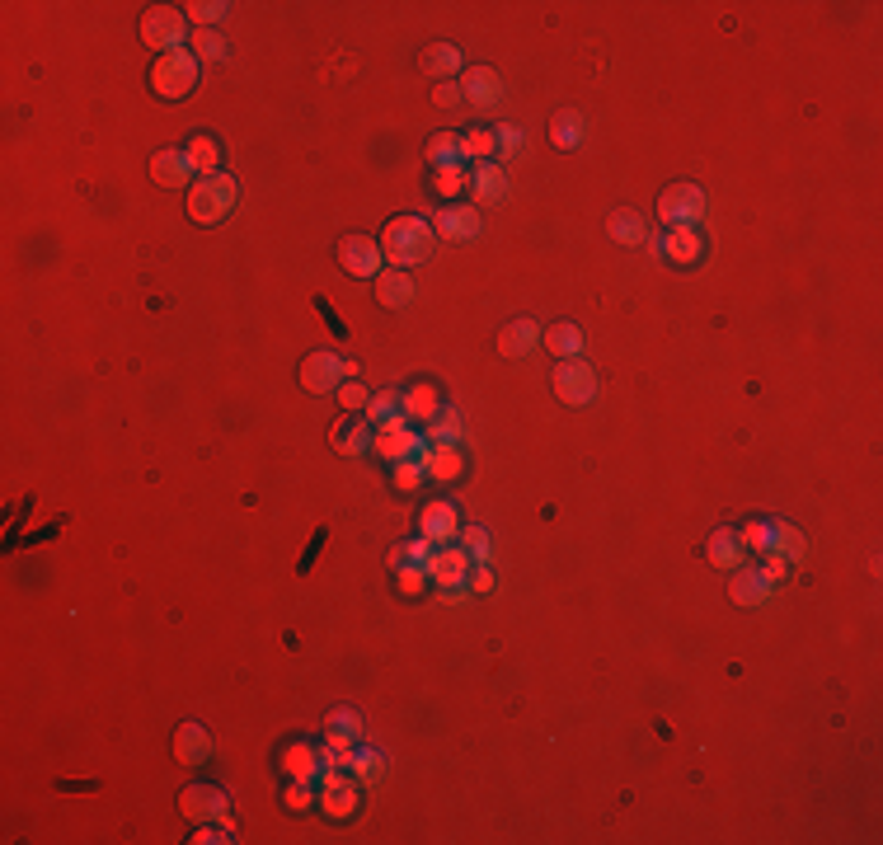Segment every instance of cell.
Masks as SVG:
<instances>
[{
    "label": "cell",
    "instance_id": "6da1fadb",
    "mask_svg": "<svg viewBox=\"0 0 883 845\" xmlns=\"http://www.w3.org/2000/svg\"><path fill=\"white\" fill-rule=\"evenodd\" d=\"M433 249H437V231H433V221H423V216H390L386 231H381V254L395 268H414Z\"/></svg>",
    "mask_w": 883,
    "mask_h": 845
},
{
    "label": "cell",
    "instance_id": "7a4b0ae2",
    "mask_svg": "<svg viewBox=\"0 0 883 845\" xmlns=\"http://www.w3.org/2000/svg\"><path fill=\"white\" fill-rule=\"evenodd\" d=\"M235 198H240V184H235L226 169H221V174H207V179H198V184L188 188V216H193L198 226H217V221L231 216Z\"/></svg>",
    "mask_w": 883,
    "mask_h": 845
},
{
    "label": "cell",
    "instance_id": "3957f363",
    "mask_svg": "<svg viewBox=\"0 0 883 845\" xmlns=\"http://www.w3.org/2000/svg\"><path fill=\"white\" fill-rule=\"evenodd\" d=\"M141 43L155 47L160 57H170V52H184L188 43V15L184 5H151L146 19H141Z\"/></svg>",
    "mask_w": 883,
    "mask_h": 845
},
{
    "label": "cell",
    "instance_id": "277c9868",
    "mask_svg": "<svg viewBox=\"0 0 883 845\" xmlns=\"http://www.w3.org/2000/svg\"><path fill=\"white\" fill-rule=\"evenodd\" d=\"M198 85V57L193 52H170V57H155L151 66V90L160 99H184Z\"/></svg>",
    "mask_w": 883,
    "mask_h": 845
},
{
    "label": "cell",
    "instance_id": "5b68a950",
    "mask_svg": "<svg viewBox=\"0 0 883 845\" xmlns=\"http://www.w3.org/2000/svg\"><path fill=\"white\" fill-rule=\"evenodd\" d=\"M705 212H710V202H705V188L696 184H667L663 198H658L663 226H700Z\"/></svg>",
    "mask_w": 883,
    "mask_h": 845
},
{
    "label": "cell",
    "instance_id": "8992f818",
    "mask_svg": "<svg viewBox=\"0 0 883 845\" xmlns=\"http://www.w3.org/2000/svg\"><path fill=\"white\" fill-rule=\"evenodd\" d=\"M372 451L376 456H386L390 465H400V461H419L423 451H428V442H423L414 428H404V414H400V418H390V423L376 428Z\"/></svg>",
    "mask_w": 883,
    "mask_h": 845
},
{
    "label": "cell",
    "instance_id": "52a82bcc",
    "mask_svg": "<svg viewBox=\"0 0 883 845\" xmlns=\"http://www.w3.org/2000/svg\"><path fill=\"white\" fill-rule=\"evenodd\" d=\"M470 564H475V559H470V554H465L461 545H442V550H437L433 559H428V578H433V583L442 587V592H447L451 601H456V597L465 592Z\"/></svg>",
    "mask_w": 883,
    "mask_h": 845
},
{
    "label": "cell",
    "instance_id": "ba28073f",
    "mask_svg": "<svg viewBox=\"0 0 883 845\" xmlns=\"http://www.w3.org/2000/svg\"><path fill=\"white\" fill-rule=\"evenodd\" d=\"M550 385H555V395L564 404H592L597 400V371H592L588 362H578V357L574 362H559Z\"/></svg>",
    "mask_w": 883,
    "mask_h": 845
},
{
    "label": "cell",
    "instance_id": "9c48e42d",
    "mask_svg": "<svg viewBox=\"0 0 883 845\" xmlns=\"http://www.w3.org/2000/svg\"><path fill=\"white\" fill-rule=\"evenodd\" d=\"M433 231L451 245H470L480 240V207H465V202H447L442 212L433 216Z\"/></svg>",
    "mask_w": 883,
    "mask_h": 845
},
{
    "label": "cell",
    "instance_id": "30bf717a",
    "mask_svg": "<svg viewBox=\"0 0 883 845\" xmlns=\"http://www.w3.org/2000/svg\"><path fill=\"white\" fill-rule=\"evenodd\" d=\"M339 263H343V273H353V277H376L381 263H386L381 240H372V235H343Z\"/></svg>",
    "mask_w": 883,
    "mask_h": 845
},
{
    "label": "cell",
    "instance_id": "8fae6325",
    "mask_svg": "<svg viewBox=\"0 0 883 845\" xmlns=\"http://www.w3.org/2000/svg\"><path fill=\"white\" fill-rule=\"evenodd\" d=\"M151 179L160 188H193L198 184V169H193V160H188V151H179V146H165V151H155L151 155Z\"/></svg>",
    "mask_w": 883,
    "mask_h": 845
},
{
    "label": "cell",
    "instance_id": "7c38bea8",
    "mask_svg": "<svg viewBox=\"0 0 883 845\" xmlns=\"http://www.w3.org/2000/svg\"><path fill=\"white\" fill-rule=\"evenodd\" d=\"M301 385H306L310 395H329V390H339L343 385V357L320 348V353H310L301 362Z\"/></svg>",
    "mask_w": 883,
    "mask_h": 845
},
{
    "label": "cell",
    "instance_id": "4fadbf2b",
    "mask_svg": "<svg viewBox=\"0 0 883 845\" xmlns=\"http://www.w3.org/2000/svg\"><path fill=\"white\" fill-rule=\"evenodd\" d=\"M179 813L188 822H217L226 813V794H221L217 784H188L184 794H179Z\"/></svg>",
    "mask_w": 883,
    "mask_h": 845
},
{
    "label": "cell",
    "instance_id": "5bb4252c",
    "mask_svg": "<svg viewBox=\"0 0 883 845\" xmlns=\"http://www.w3.org/2000/svg\"><path fill=\"white\" fill-rule=\"evenodd\" d=\"M278 766L287 770V780H301V784H320V775H325L320 747H310V742H292V747H282Z\"/></svg>",
    "mask_w": 883,
    "mask_h": 845
},
{
    "label": "cell",
    "instance_id": "9a60e30c",
    "mask_svg": "<svg viewBox=\"0 0 883 845\" xmlns=\"http://www.w3.org/2000/svg\"><path fill=\"white\" fill-rule=\"evenodd\" d=\"M170 747H174V761H179V766H202V761H212V733H207L202 723H179Z\"/></svg>",
    "mask_w": 883,
    "mask_h": 845
},
{
    "label": "cell",
    "instance_id": "2e32d148",
    "mask_svg": "<svg viewBox=\"0 0 883 845\" xmlns=\"http://www.w3.org/2000/svg\"><path fill=\"white\" fill-rule=\"evenodd\" d=\"M329 442H334V451H343V456H367L376 442V428L367 423V414H343Z\"/></svg>",
    "mask_w": 883,
    "mask_h": 845
},
{
    "label": "cell",
    "instance_id": "e0dca14e",
    "mask_svg": "<svg viewBox=\"0 0 883 845\" xmlns=\"http://www.w3.org/2000/svg\"><path fill=\"white\" fill-rule=\"evenodd\" d=\"M461 94L475 108H498L503 104V80H498L494 66H470L461 76Z\"/></svg>",
    "mask_w": 883,
    "mask_h": 845
},
{
    "label": "cell",
    "instance_id": "ac0fdd59",
    "mask_svg": "<svg viewBox=\"0 0 883 845\" xmlns=\"http://www.w3.org/2000/svg\"><path fill=\"white\" fill-rule=\"evenodd\" d=\"M470 188H475L480 207H503L508 202V169L498 165V160H480L475 174H470Z\"/></svg>",
    "mask_w": 883,
    "mask_h": 845
},
{
    "label": "cell",
    "instance_id": "d6986e66",
    "mask_svg": "<svg viewBox=\"0 0 883 845\" xmlns=\"http://www.w3.org/2000/svg\"><path fill=\"white\" fill-rule=\"evenodd\" d=\"M419 531H423L428 540H433L437 550H442V545H456V536H461L456 507L442 503V498H437V503H428V507H423V517H419Z\"/></svg>",
    "mask_w": 883,
    "mask_h": 845
},
{
    "label": "cell",
    "instance_id": "ffe728a7",
    "mask_svg": "<svg viewBox=\"0 0 883 845\" xmlns=\"http://www.w3.org/2000/svg\"><path fill=\"white\" fill-rule=\"evenodd\" d=\"M419 461H423V475L437 479V484H456V479L465 475V456H461V446H428Z\"/></svg>",
    "mask_w": 883,
    "mask_h": 845
},
{
    "label": "cell",
    "instance_id": "44dd1931",
    "mask_svg": "<svg viewBox=\"0 0 883 845\" xmlns=\"http://www.w3.org/2000/svg\"><path fill=\"white\" fill-rule=\"evenodd\" d=\"M376 301L386 310L409 306V301H414V277H409V268H381V273H376Z\"/></svg>",
    "mask_w": 883,
    "mask_h": 845
},
{
    "label": "cell",
    "instance_id": "7402d4cb",
    "mask_svg": "<svg viewBox=\"0 0 883 845\" xmlns=\"http://www.w3.org/2000/svg\"><path fill=\"white\" fill-rule=\"evenodd\" d=\"M771 578H766V569H733L729 578V597L738 601V606H761V601L771 597Z\"/></svg>",
    "mask_w": 883,
    "mask_h": 845
},
{
    "label": "cell",
    "instance_id": "603a6c76",
    "mask_svg": "<svg viewBox=\"0 0 883 845\" xmlns=\"http://www.w3.org/2000/svg\"><path fill=\"white\" fill-rule=\"evenodd\" d=\"M437 409H442V390L433 381H414L404 390V418L409 423H433Z\"/></svg>",
    "mask_w": 883,
    "mask_h": 845
},
{
    "label": "cell",
    "instance_id": "cb8c5ba5",
    "mask_svg": "<svg viewBox=\"0 0 883 845\" xmlns=\"http://www.w3.org/2000/svg\"><path fill=\"white\" fill-rule=\"evenodd\" d=\"M536 343H541V324L536 320H512V324H503V334H498V353L503 357H527V353H536Z\"/></svg>",
    "mask_w": 883,
    "mask_h": 845
},
{
    "label": "cell",
    "instance_id": "d4e9b609",
    "mask_svg": "<svg viewBox=\"0 0 883 845\" xmlns=\"http://www.w3.org/2000/svg\"><path fill=\"white\" fill-rule=\"evenodd\" d=\"M663 254L677 263H696L705 254V235L696 226H667L663 231Z\"/></svg>",
    "mask_w": 883,
    "mask_h": 845
},
{
    "label": "cell",
    "instance_id": "484cf974",
    "mask_svg": "<svg viewBox=\"0 0 883 845\" xmlns=\"http://www.w3.org/2000/svg\"><path fill=\"white\" fill-rule=\"evenodd\" d=\"M423 76L428 80H451L456 71H461V47H451V43H433V47H423Z\"/></svg>",
    "mask_w": 883,
    "mask_h": 845
},
{
    "label": "cell",
    "instance_id": "4316f807",
    "mask_svg": "<svg viewBox=\"0 0 883 845\" xmlns=\"http://www.w3.org/2000/svg\"><path fill=\"white\" fill-rule=\"evenodd\" d=\"M541 343L559 362H574V357L583 353V329H578V324H550V329H541Z\"/></svg>",
    "mask_w": 883,
    "mask_h": 845
},
{
    "label": "cell",
    "instance_id": "83f0119b",
    "mask_svg": "<svg viewBox=\"0 0 883 845\" xmlns=\"http://www.w3.org/2000/svg\"><path fill=\"white\" fill-rule=\"evenodd\" d=\"M743 550H747V545H743V536H738V531H714L710 550H705V554H710L714 569H729L733 573V569H743Z\"/></svg>",
    "mask_w": 883,
    "mask_h": 845
},
{
    "label": "cell",
    "instance_id": "f1b7e54d",
    "mask_svg": "<svg viewBox=\"0 0 883 845\" xmlns=\"http://www.w3.org/2000/svg\"><path fill=\"white\" fill-rule=\"evenodd\" d=\"M325 728H329V742H348V747H357V742H362V714H357V709H348V705L329 709Z\"/></svg>",
    "mask_w": 883,
    "mask_h": 845
},
{
    "label": "cell",
    "instance_id": "f546056e",
    "mask_svg": "<svg viewBox=\"0 0 883 845\" xmlns=\"http://www.w3.org/2000/svg\"><path fill=\"white\" fill-rule=\"evenodd\" d=\"M188 160H193V169H198V179H207V174H221V146L217 137H207V132H198V137L184 146Z\"/></svg>",
    "mask_w": 883,
    "mask_h": 845
},
{
    "label": "cell",
    "instance_id": "4dcf8cb0",
    "mask_svg": "<svg viewBox=\"0 0 883 845\" xmlns=\"http://www.w3.org/2000/svg\"><path fill=\"white\" fill-rule=\"evenodd\" d=\"M423 442H428V446H456V442H461V414H456L451 404H442V409H437V418L428 423V432H423Z\"/></svg>",
    "mask_w": 883,
    "mask_h": 845
},
{
    "label": "cell",
    "instance_id": "1f68e13d",
    "mask_svg": "<svg viewBox=\"0 0 883 845\" xmlns=\"http://www.w3.org/2000/svg\"><path fill=\"white\" fill-rule=\"evenodd\" d=\"M428 165H433V169H447V165H465L461 137H456V132H437V137H428Z\"/></svg>",
    "mask_w": 883,
    "mask_h": 845
},
{
    "label": "cell",
    "instance_id": "d6a6232c",
    "mask_svg": "<svg viewBox=\"0 0 883 845\" xmlns=\"http://www.w3.org/2000/svg\"><path fill=\"white\" fill-rule=\"evenodd\" d=\"M348 775H353L357 784H372V780H381V775H386V756L376 752V747H362V742H357V747H353V766H348Z\"/></svg>",
    "mask_w": 883,
    "mask_h": 845
},
{
    "label": "cell",
    "instance_id": "836d02e7",
    "mask_svg": "<svg viewBox=\"0 0 883 845\" xmlns=\"http://www.w3.org/2000/svg\"><path fill=\"white\" fill-rule=\"evenodd\" d=\"M357 789L353 784H334V789H320V808H325V817H353L357 813Z\"/></svg>",
    "mask_w": 883,
    "mask_h": 845
},
{
    "label": "cell",
    "instance_id": "e575fe53",
    "mask_svg": "<svg viewBox=\"0 0 883 845\" xmlns=\"http://www.w3.org/2000/svg\"><path fill=\"white\" fill-rule=\"evenodd\" d=\"M606 231H611V240H620V245H639L644 240V216L639 212H611V221H606Z\"/></svg>",
    "mask_w": 883,
    "mask_h": 845
},
{
    "label": "cell",
    "instance_id": "d590c367",
    "mask_svg": "<svg viewBox=\"0 0 883 845\" xmlns=\"http://www.w3.org/2000/svg\"><path fill=\"white\" fill-rule=\"evenodd\" d=\"M461 151H465V160H498V137L489 132V127H475V132H465L461 137Z\"/></svg>",
    "mask_w": 883,
    "mask_h": 845
},
{
    "label": "cell",
    "instance_id": "8d00e7d4",
    "mask_svg": "<svg viewBox=\"0 0 883 845\" xmlns=\"http://www.w3.org/2000/svg\"><path fill=\"white\" fill-rule=\"evenodd\" d=\"M400 414H404L400 390H381V395H372V404H367V423H372V428H381V423H390V418H400Z\"/></svg>",
    "mask_w": 883,
    "mask_h": 845
},
{
    "label": "cell",
    "instance_id": "74e56055",
    "mask_svg": "<svg viewBox=\"0 0 883 845\" xmlns=\"http://www.w3.org/2000/svg\"><path fill=\"white\" fill-rule=\"evenodd\" d=\"M226 10H231L226 0H193V5H184V15L193 19L198 29H217L221 19H226Z\"/></svg>",
    "mask_w": 883,
    "mask_h": 845
},
{
    "label": "cell",
    "instance_id": "f35d334b",
    "mask_svg": "<svg viewBox=\"0 0 883 845\" xmlns=\"http://www.w3.org/2000/svg\"><path fill=\"white\" fill-rule=\"evenodd\" d=\"M428 583H433V578H428L423 564H395V587H400L404 597H423Z\"/></svg>",
    "mask_w": 883,
    "mask_h": 845
},
{
    "label": "cell",
    "instance_id": "ab89813d",
    "mask_svg": "<svg viewBox=\"0 0 883 845\" xmlns=\"http://www.w3.org/2000/svg\"><path fill=\"white\" fill-rule=\"evenodd\" d=\"M771 550L785 554V559H799V554H804V536H799L790 522H771Z\"/></svg>",
    "mask_w": 883,
    "mask_h": 845
},
{
    "label": "cell",
    "instance_id": "60d3db41",
    "mask_svg": "<svg viewBox=\"0 0 883 845\" xmlns=\"http://www.w3.org/2000/svg\"><path fill=\"white\" fill-rule=\"evenodd\" d=\"M465 184H470V174H465V165L433 169V193H437V198H456V193H461Z\"/></svg>",
    "mask_w": 883,
    "mask_h": 845
},
{
    "label": "cell",
    "instance_id": "b9f144b4",
    "mask_svg": "<svg viewBox=\"0 0 883 845\" xmlns=\"http://www.w3.org/2000/svg\"><path fill=\"white\" fill-rule=\"evenodd\" d=\"M334 395H339V409H343V414H367V404H372V390H367L362 381H343Z\"/></svg>",
    "mask_w": 883,
    "mask_h": 845
},
{
    "label": "cell",
    "instance_id": "7bdbcfd3",
    "mask_svg": "<svg viewBox=\"0 0 883 845\" xmlns=\"http://www.w3.org/2000/svg\"><path fill=\"white\" fill-rule=\"evenodd\" d=\"M456 545H461L475 564H484L489 559V531L484 526H461V536H456Z\"/></svg>",
    "mask_w": 883,
    "mask_h": 845
},
{
    "label": "cell",
    "instance_id": "ee69618b",
    "mask_svg": "<svg viewBox=\"0 0 883 845\" xmlns=\"http://www.w3.org/2000/svg\"><path fill=\"white\" fill-rule=\"evenodd\" d=\"M550 137H555V146H578L583 141V118L578 113H559L555 123H550Z\"/></svg>",
    "mask_w": 883,
    "mask_h": 845
},
{
    "label": "cell",
    "instance_id": "f6af8a7d",
    "mask_svg": "<svg viewBox=\"0 0 883 845\" xmlns=\"http://www.w3.org/2000/svg\"><path fill=\"white\" fill-rule=\"evenodd\" d=\"M193 57L221 62V57H226V38H221L217 29H198V33H193Z\"/></svg>",
    "mask_w": 883,
    "mask_h": 845
},
{
    "label": "cell",
    "instance_id": "bcb514c9",
    "mask_svg": "<svg viewBox=\"0 0 883 845\" xmlns=\"http://www.w3.org/2000/svg\"><path fill=\"white\" fill-rule=\"evenodd\" d=\"M423 479H428V475H423V461H400L395 470H390V484H395L400 493H414Z\"/></svg>",
    "mask_w": 883,
    "mask_h": 845
},
{
    "label": "cell",
    "instance_id": "7dc6e473",
    "mask_svg": "<svg viewBox=\"0 0 883 845\" xmlns=\"http://www.w3.org/2000/svg\"><path fill=\"white\" fill-rule=\"evenodd\" d=\"M738 536H743L747 550H761V554L771 550V522H747Z\"/></svg>",
    "mask_w": 883,
    "mask_h": 845
},
{
    "label": "cell",
    "instance_id": "c3c4849f",
    "mask_svg": "<svg viewBox=\"0 0 883 845\" xmlns=\"http://www.w3.org/2000/svg\"><path fill=\"white\" fill-rule=\"evenodd\" d=\"M282 803H287L292 813H301V808H310V803H315V794H310V784L292 780V784H287V794H282Z\"/></svg>",
    "mask_w": 883,
    "mask_h": 845
},
{
    "label": "cell",
    "instance_id": "681fc988",
    "mask_svg": "<svg viewBox=\"0 0 883 845\" xmlns=\"http://www.w3.org/2000/svg\"><path fill=\"white\" fill-rule=\"evenodd\" d=\"M465 587L470 592H494V573H489V564H470V578H465Z\"/></svg>",
    "mask_w": 883,
    "mask_h": 845
},
{
    "label": "cell",
    "instance_id": "f907efd6",
    "mask_svg": "<svg viewBox=\"0 0 883 845\" xmlns=\"http://www.w3.org/2000/svg\"><path fill=\"white\" fill-rule=\"evenodd\" d=\"M494 137H498V165H503V155L508 151H517V146H522V132H517V127H494Z\"/></svg>",
    "mask_w": 883,
    "mask_h": 845
},
{
    "label": "cell",
    "instance_id": "816d5d0a",
    "mask_svg": "<svg viewBox=\"0 0 883 845\" xmlns=\"http://www.w3.org/2000/svg\"><path fill=\"white\" fill-rule=\"evenodd\" d=\"M465 94H461V85H451V80H442V85H433V104L437 108H451V104H461Z\"/></svg>",
    "mask_w": 883,
    "mask_h": 845
},
{
    "label": "cell",
    "instance_id": "f5cc1de1",
    "mask_svg": "<svg viewBox=\"0 0 883 845\" xmlns=\"http://www.w3.org/2000/svg\"><path fill=\"white\" fill-rule=\"evenodd\" d=\"M193 841H198V845H212V841H235V836H231V831H226V827H221V831H212V827H202V831H198V836H193Z\"/></svg>",
    "mask_w": 883,
    "mask_h": 845
}]
</instances>
